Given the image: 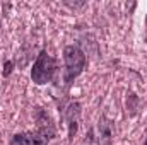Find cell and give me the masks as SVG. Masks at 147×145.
<instances>
[{"label": "cell", "mask_w": 147, "mask_h": 145, "mask_svg": "<svg viewBox=\"0 0 147 145\" xmlns=\"http://www.w3.org/2000/svg\"><path fill=\"white\" fill-rule=\"evenodd\" d=\"M46 137L39 133H21L14 137V145H46Z\"/></svg>", "instance_id": "cell-3"}, {"label": "cell", "mask_w": 147, "mask_h": 145, "mask_svg": "<svg viewBox=\"0 0 147 145\" xmlns=\"http://www.w3.org/2000/svg\"><path fill=\"white\" fill-rule=\"evenodd\" d=\"M144 145H147V140H146V144H144Z\"/></svg>", "instance_id": "cell-4"}, {"label": "cell", "mask_w": 147, "mask_h": 145, "mask_svg": "<svg viewBox=\"0 0 147 145\" xmlns=\"http://www.w3.org/2000/svg\"><path fill=\"white\" fill-rule=\"evenodd\" d=\"M55 68H57L55 58H51L46 51H41V53L38 55L33 68H31V79H33V82L38 84V85L48 84V82L53 79Z\"/></svg>", "instance_id": "cell-2"}, {"label": "cell", "mask_w": 147, "mask_h": 145, "mask_svg": "<svg viewBox=\"0 0 147 145\" xmlns=\"http://www.w3.org/2000/svg\"><path fill=\"white\" fill-rule=\"evenodd\" d=\"M63 62H65V80L70 84L75 77H79L86 67V55L79 46H67L63 50Z\"/></svg>", "instance_id": "cell-1"}]
</instances>
